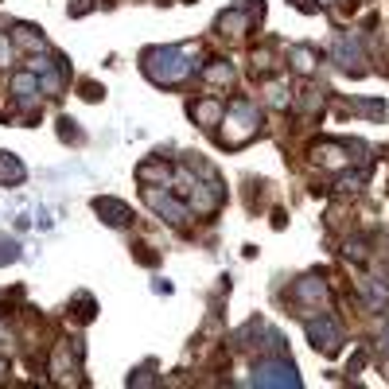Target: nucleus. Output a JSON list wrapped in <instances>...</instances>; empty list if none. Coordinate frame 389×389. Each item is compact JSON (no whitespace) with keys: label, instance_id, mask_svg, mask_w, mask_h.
I'll use <instances>...</instances> for the list:
<instances>
[{"label":"nucleus","instance_id":"obj_5","mask_svg":"<svg viewBox=\"0 0 389 389\" xmlns=\"http://www.w3.org/2000/svg\"><path fill=\"white\" fill-rule=\"evenodd\" d=\"M144 198H148V206H152V211H160V214H168V222H187V211L183 206L176 203V198L171 195H160V191H144Z\"/></svg>","mask_w":389,"mask_h":389},{"label":"nucleus","instance_id":"obj_2","mask_svg":"<svg viewBox=\"0 0 389 389\" xmlns=\"http://www.w3.org/2000/svg\"><path fill=\"white\" fill-rule=\"evenodd\" d=\"M226 125H230V132H222V137H226V144H245V140L257 132V110H253V105H245V102H238L234 110H230Z\"/></svg>","mask_w":389,"mask_h":389},{"label":"nucleus","instance_id":"obj_6","mask_svg":"<svg viewBox=\"0 0 389 389\" xmlns=\"http://www.w3.org/2000/svg\"><path fill=\"white\" fill-rule=\"evenodd\" d=\"M94 211L105 214V222H110V226H125V222H129V206L117 203V198H97Z\"/></svg>","mask_w":389,"mask_h":389},{"label":"nucleus","instance_id":"obj_8","mask_svg":"<svg viewBox=\"0 0 389 389\" xmlns=\"http://www.w3.org/2000/svg\"><path fill=\"white\" fill-rule=\"evenodd\" d=\"M195 113L206 121V125H214V121L222 117V105H218V102H198V110H195Z\"/></svg>","mask_w":389,"mask_h":389},{"label":"nucleus","instance_id":"obj_13","mask_svg":"<svg viewBox=\"0 0 389 389\" xmlns=\"http://www.w3.org/2000/svg\"><path fill=\"white\" fill-rule=\"evenodd\" d=\"M4 370H8V366H4V362H0V374H4Z\"/></svg>","mask_w":389,"mask_h":389},{"label":"nucleus","instance_id":"obj_3","mask_svg":"<svg viewBox=\"0 0 389 389\" xmlns=\"http://www.w3.org/2000/svg\"><path fill=\"white\" fill-rule=\"evenodd\" d=\"M253 382L257 385H300V378H296L292 362H265V366H257Z\"/></svg>","mask_w":389,"mask_h":389},{"label":"nucleus","instance_id":"obj_11","mask_svg":"<svg viewBox=\"0 0 389 389\" xmlns=\"http://www.w3.org/2000/svg\"><path fill=\"white\" fill-rule=\"evenodd\" d=\"M292 59H296V70H311V55L304 51V47H300V51H292Z\"/></svg>","mask_w":389,"mask_h":389},{"label":"nucleus","instance_id":"obj_7","mask_svg":"<svg viewBox=\"0 0 389 389\" xmlns=\"http://www.w3.org/2000/svg\"><path fill=\"white\" fill-rule=\"evenodd\" d=\"M4 156V152H0ZM23 179V168H20V160H12V156H8V160H0V183H20Z\"/></svg>","mask_w":389,"mask_h":389},{"label":"nucleus","instance_id":"obj_10","mask_svg":"<svg viewBox=\"0 0 389 389\" xmlns=\"http://www.w3.org/2000/svg\"><path fill=\"white\" fill-rule=\"evenodd\" d=\"M206 78H211V82H230V66H211Z\"/></svg>","mask_w":389,"mask_h":389},{"label":"nucleus","instance_id":"obj_9","mask_svg":"<svg viewBox=\"0 0 389 389\" xmlns=\"http://www.w3.org/2000/svg\"><path fill=\"white\" fill-rule=\"evenodd\" d=\"M156 176H160V179H168V176H171V171H168V164H144V168H140V179H156Z\"/></svg>","mask_w":389,"mask_h":389},{"label":"nucleus","instance_id":"obj_4","mask_svg":"<svg viewBox=\"0 0 389 389\" xmlns=\"http://www.w3.org/2000/svg\"><path fill=\"white\" fill-rule=\"evenodd\" d=\"M308 335H311V343H316V346H324V354H335L339 343H343V331L331 324V319H319V324H311Z\"/></svg>","mask_w":389,"mask_h":389},{"label":"nucleus","instance_id":"obj_14","mask_svg":"<svg viewBox=\"0 0 389 389\" xmlns=\"http://www.w3.org/2000/svg\"><path fill=\"white\" fill-rule=\"evenodd\" d=\"M324 4H331V0H324Z\"/></svg>","mask_w":389,"mask_h":389},{"label":"nucleus","instance_id":"obj_1","mask_svg":"<svg viewBox=\"0 0 389 389\" xmlns=\"http://www.w3.org/2000/svg\"><path fill=\"white\" fill-rule=\"evenodd\" d=\"M187 51H171V47H156V51H144V70L152 74L156 82H179L191 74V63H183Z\"/></svg>","mask_w":389,"mask_h":389},{"label":"nucleus","instance_id":"obj_12","mask_svg":"<svg viewBox=\"0 0 389 389\" xmlns=\"http://www.w3.org/2000/svg\"><path fill=\"white\" fill-rule=\"evenodd\" d=\"M8 59H12V47H8V39H4V36H0V66H4Z\"/></svg>","mask_w":389,"mask_h":389}]
</instances>
